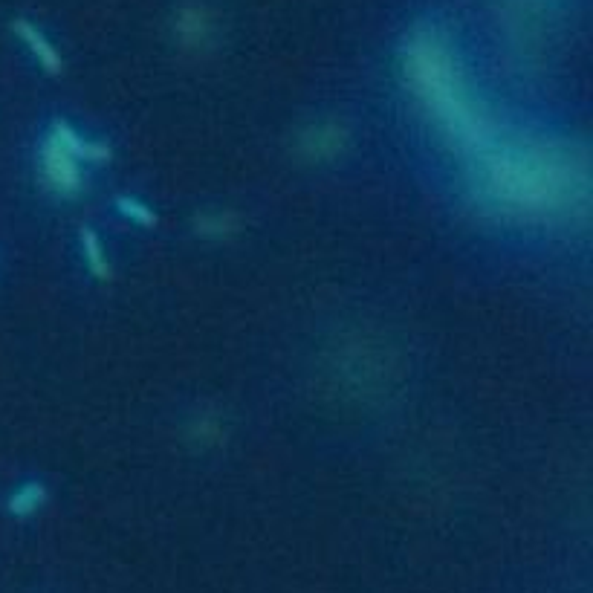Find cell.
Listing matches in <instances>:
<instances>
[{
    "label": "cell",
    "mask_w": 593,
    "mask_h": 593,
    "mask_svg": "<svg viewBox=\"0 0 593 593\" xmlns=\"http://www.w3.org/2000/svg\"><path fill=\"white\" fill-rule=\"evenodd\" d=\"M466 189L481 212L501 220H570L588 206V165L567 145L501 131L466 160Z\"/></svg>",
    "instance_id": "cell-1"
},
{
    "label": "cell",
    "mask_w": 593,
    "mask_h": 593,
    "mask_svg": "<svg viewBox=\"0 0 593 593\" xmlns=\"http://www.w3.org/2000/svg\"><path fill=\"white\" fill-rule=\"evenodd\" d=\"M403 76L437 134L466 160L478 157L501 136V125L475 96L443 29L426 24L405 38Z\"/></svg>",
    "instance_id": "cell-2"
},
{
    "label": "cell",
    "mask_w": 593,
    "mask_h": 593,
    "mask_svg": "<svg viewBox=\"0 0 593 593\" xmlns=\"http://www.w3.org/2000/svg\"><path fill=\"white\" fill-rule=\"evenodd\" d=\"M38 174H41L44 189L55 197H64V200L76 197L84 186L81 160L50 131L38 145Z\"/></svg>",
    "instance_id": "cell-3"
},
{
    "label": "cell",
    "mask_w": 593,
    "mask_h": 593,
    "mask_svg": "<svg viewBox=\"0 0 593 593\" xmlns=\"http://www.w3.org/2000/svg\"><path fill=\"white\" fill-rule=\"evenodd\" d=\"M351 131L339 119H319L304 125L296 136V151L307 162H333L345 154Z\"/></svg>",
    "instance_id": "cell-4"
},
{
    "label": "cell",
    "mask_w": 593,
    "mask_h": 593,
    "mask_svg": "<svg viewBox=\"0 0 593 593\" xmlns=\"http://www.w3.org/2000/svg\"><path fill=\"white\" fill-rule=\"evenodd\" d=\"M174 32L186 50H206L215 38V21H212L209 9H203V6H183L177 12Z\"/></svg>",
    "instance_id": "cell-5"
},
{
    "label": "cell",
    "mask_w": 593,
    "mask_h": 593,
    "mask_svg": "<svg viewBox=\"0 0 593 593\" xmlns=\"http://www.w3.org/2000/svg\"><path fill=\"white\" fill-rule=\"evenodd\" d=\"M12 29L18 32V38L24 41L29 47V53L35 55V61L47 70V73H61V67H64V61H61V55H58V50H55L53 44L47 41V35L41 32V29L35 27V24H29V21H24V18H18L15 24H12Z\"/></svg>",
    "instance_id": "cell-6"
},
{
    "label": "cell",
    "mask_w": 593,
    "mask_h": 593,
    "mask_svg": "<svg viewBox=\"0 0 593 593\" xmlns=\"http://www.w3.org/2000/svg\"><path fill=\"white\" fill-rule=\"evenodd\" d=\"M189 440L194 446L203 449H215L220 443H226V420L215 408H200L189 420Z\"/></svg>",
    "instance_id": "cell-7"
},
{
    "label": "cell",
    "mask_w": 593,
    "mask_h": 593,
    "mask_svg": "<svg viewBox=\"0 0 593 593\" xmlns=\"http://www.w3.org/2000/svg\"><path fill=\"white\" fill-rule=\"evenodd\" d=\"M194 232L203 241H229L241 232V217L229 209H215V212H200L194 217Z\"/></svg>",
    "instance_id": "cell-8"
},
{
    "label": "cell",
    "mask_w": 593,
    "mask_h": 593,
    "mask_svg": "<svg viewBox=\"0 0 593 593\" xmlns=\"http://www.w3.org/2000/svg\"><path fill=\"white\" fill-rule=\"evenodd\" d=\"M50 134L55 139H61L81 162H105L110 160V148L105 142H93V139H87V136H81L76 128H70L67 122H53V128H50Z\"/></svg>",
    "instance_id": "cell-9"
},
{
    "label": "cell",
    "mask_w": 593,
    "mask_h": 593,
    "mask_svg": "<svg viewBox=\"0 0 593 593\" xmlns=\"http://www.w3.org/2000/svg\"><path fill=\"white\" fill-rule=\"evenodd\" d=\"M47 495L50 492H47V486L41 481H27V484H21L18 489L9 492L6 513L15 515V518H29V515H35L47 504Z\"/></svg>",
    "instance_id": "cell-10"
},
{
    "label": "cell",
    "mask_w": 593,
    "mask_h": 593,
    "mask_svg": "<svg viewBox=\"0 0 593 593\" xmlns=\"http://www.w3.org/2000/svg\"><path fill=\"white\" fill-rule=\"evenodd\" d=\"M81 249H84V261H87V270L93 272L96 278L108 281L110 278V264L108 252L102 249V241L93 229H81Z\"/></svg>",
    "instance_id": "cell-11"
},
{
    "label": "cell",
    "mask_w": 593,
    "mask_h": 593,
    "mask_svg": "<svg viewBox=\"0 0 593 593\" xmlns=\"http://www.w3.org/2000/svg\"><path fill=\"white\" fill-rule=\"evenodd\" d=\"M116 209L128 217V220L139 223V226H154V223H157L154 209H151V206H145V203H142V200H136V197H128V194L116 200Z\"/></svg>",
    "instance_id": "cell-12"
}]
</instances>
